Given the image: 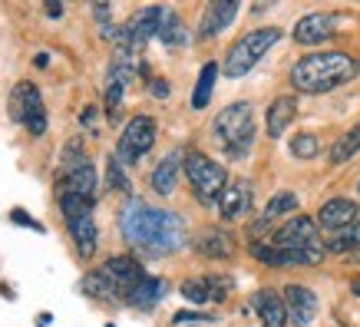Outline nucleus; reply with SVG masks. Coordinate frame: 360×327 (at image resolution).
Here are the masks:
<instances>
[{"mask_svg":"<svg viewBox=\"0 0 360 327\" xmlns=\"http://www.w3.org/2000/svg\"><path fill=\"white\" fill-rule=\"evenodd\" d=\"M120 231L132 248L153 251V255L179 251L188 241L186 218L169 212V208L146 205L139 198H129L126 208L120 212Z\"/></svg>","mask_w":360,"mask_h":327,"instance_id":"1","label":"nucleus"},{"mask_svg":"<svg viewBox=\"0 0 360 327\" xmlns=\"http://www.w3.org/2000/svg\"><path fill=\"white\" fill-rule=\"evenodd\" d=\"M360 73V63L347 53H307L291 66V86L297 93H330V89L344 86Z\"/></svg>","mask_w":360,"mask_h":327,"instance_id":"2","label":"nucleus"},{"mask_svg":"<svg viewBox=\"0 0 360 327\" xmlns=\"http://www.w3.org/2000/svg\"><path fill=\"white\" fill-rule=\"evenodd\" d=\"M212 139L229 159H245L255 142V113L251 103H231L212 120Z\"/></svg>","mask_w":360,"mask_h":327,"instance_id":"3","label":"nucleus"},{"mask_svg":"<svg viewBox=\"0 0 360 327\" xmlns=\"http://www.w3.org/2000/svg\"><path fill=\"white\" fill-rule=\"evenodd\" d=\"M281 40V30L278 27H262V30H248L245 37H238L235 44H231L229 56H225V66H221V73L229 79H241L248 77L255 66L262 63V56L271 50L274 44Z\"/></svg>","mask_w":360,"mask_h":327,"instance_id":"4","label":"nucleus"},{"mask_svg":"<svg viewBox=\"0 0 360 327\" xmlns=\"http://www.w3.org/2000/svg\"><path fill=\"white\" fill-rule=\"evenodd\" d=\"M271 245L281 251H291V255H301L307 264H317L324 258L328 245H321V231H317V222L307 215H295L288 218L281 229L271 235Z\"/></svg>","mask_w":360,"mask_h":327,"instance_id":"5","label":"nucleus"},{"mask_svg":"<svg viewBox=\"0 0 360 327\" xmlns=\"http://www.w3.org/2000/svg\"><path fill=\"white\" fill-rule=\"evenodd\" d=\"M186 175H188V186L195 192V198L202 205H219L221 192L229 186L231 179L225 172V165H219L215 159H208L202 153H188L186 155Z\"/></svg>","mask_w":360,"mask_h":327,"instance_id":"6","label":"nucleus"},{"mask_svg":"<svg viewBox=\"0 0 360 327\" xmlns=\"http://www.w3.org/2000/svg\"><path fill=\"white\" fill-rule=\"evenodd\" d=\"M7 113H11L13 122H20L23 129L30 132V136H37V139H40V136H46V129H50L44 96H40V89L33 86L30 79H20V83L11 89Z\"/></svg>","mask_w":360,"mask_h":327,"instance_id":"7","label":"nucleus"},{"mask_svg":"<svg viewBox=\"0 0 360 327\" xmlns=\"http://www.w3.org/2000/svg\"><path fill=\"white\" fill-rule=\"evenodd\" d=\"M155 146V120L153 116H132L122 129L120 142H116V159H120L126 169L136 165L142 155Z\"/></svg>","mask_w":360,"mask_h":327,"instance_id":"8","label":"nucleus"},{"mask_svg":"<svg viewBox=\"0 0 360 327\" xmlns=\"http://www.w3.org/2000/svg\"><path fill=\"white\" fill-rule=\"evenodd\" d=\"M251 205H255V188H251V182L248 179H231L215 208H219V215L225 218V222H238V218H245L251 212Z\"/></svg>","mask_w":360,"mask_h":327,"instance_id":"9","label":"nucleus"},{"mask_svg":"<svg viewBox=\"0 0 360 327\" xmlns=\"http://www.w3.org/2000/svg\"><path fill=\"white\" fill-rule=\"evenodd\" d=\"M284 307L295 327H307L317 314V295L304 284H284Z\"/></svg>","mask_w":360,"mask_h":327,"instance_id":"10","label":"nucleus"},{"mask_svg":"<svg viewBox=\"0 0 360 327\" xmlns=\"http://www.w3.org/2000/svg\"><path fill=\"white\" fill-rule=\"evenodd\" d=\"M238 11H241V4H235V0H212V4H205V11H202V23H198V37H202V40L219 37L225 27L235 23Z\"/></svg>","mask_w":360,"mask_h":327,"instance_id":"11","label":"nucleus"},{"mask_svg":"<svg viewBox=\"0 0 360 327\" xmlns=\"http://www.w3.org/2000/svg\"><path fill=\"white\" fill-rule=\"evenodd\" d=\"M132 77H136V66H132V60H112L110 73H106V93H103V99H106V113L110 116H116L122 106V96H126V89H129Z\"/></svg>","mask_w":360,"mask_h":327,"instance_id":"12","label":"nucleus"},{"mask_svg":"<svg viewBox=\"0 0 360 327\" xmlns=\"http://www.w3.org/2000/svg\"><path fill=\"white\" fill-rule=\"evenodd\" d=\"M186 169V153L182 149H172L169 155H162L155 162L149 182H153V192L155 195H172L175 192V182H179V172Z\"/></svg>","mask_w":360,"mask_h":327,"instance_id":"13","label":"nucleus"},{"mask_svg":"<svg viewBox=\"0 0 360 327\" xmlns=\"http://www.w3.org/2000/svg\"><path fill=\"white\" fill-rule=\"evenodd\" d=\"M99 271L116 281V288L122 291V301H126V291H129V288H136V284L146 278V268H142L136 258H129V255H112V258L103 264Z\"/></svg>","mask_w":360,"mask_h":327,"instance_id":"14","label":"nucleus"},{"mask_svg":"<svg viewBox=\"0 0 360 327\" xmlns=\"http://www.w3.org/2000/svg\"><path fill=\"white\" fill-rule=\"evenodd\" d=\"M334 30H338L334 17H328V13H307V17H301L295 23V40L301 46H317L324 44L328 37H334Z\"/></svg>","mask_w":360,"mask_h":327,"instance_id":"15","label":"nucleus"},{"mask_svg":"<svg viewBox=\"0 0 360 327\" xmlns=\"http://www.w3.org/2000/svg\"><path fill=\"white\" fill-rule=\"evenodd\" d=\"M357 218H360L357 202H350V198H330L317 212V225L324 231H340V229H347V225H354Z\"/></svg>","mask_w":360,"mask_h":327,"instance_id":"16","label":"nucleus"},{"mask_svg":"<svg viewBox=\"0 0 360 327\" xmlns=\"http://www.w3.org/2000/svg\"><path fill=\"white\" fill-rule=\"evenodd\" d=\"M251 311L262 317L264 327H284L288 324V307H284V297L262 288V291H255L251 295Z\"/></svg>","mask_w":360,"mask_h":327,"instance_id":"17","label":"nucleus"},{"mask_svg":"<svg viewBox=\"0 0 360 327\" xmlns=\"http://www.w3.org/2000/svg\"><path fill=\"white\" fill-rule=\"evenodd\" d=\"M198 255H205V258H231L235 255V238H231L225 229H205L198 231L195 238H192Z\"/></svg>","mask_w":360,"mask_h":327,"instance_id":"18","label":"nucleus"},{"mask_svg":"<svg viewBox=\"0 0 360 327\" xmlns=\"http://www.w3.org/2000/svg\"><path fill=\"white\" fill-rule=\"evenodd\" d=\"M165 281L162 278H153V274H146L136 288H129L126 291V304H132V307H139V311H153L159 301L165 297Z\"/></svg>","mask_w":360,"mask_h":327,"instance_id":"19","label":"nucleus"},{"mask_svg":"<svg viewBox=\"0 0 360 327\" xmlns=\"http://www.w3.org/2000/svg\"><path fill=\"white\" fill-rule=\"evenodd\" d=\"M66 231H70V238H73V245H77L79 258H83V262H89V258L96 255V245H99V231H96V222H93V215L66 222Z\"/></svg>","mask_w":360,"mask_h":327,"instance_id":"20","label":"nucleus"},{"mask_svg":"<svg viewBox=\"0 0 360 327\" xmlns=\"http://www.w3.org/2000/svg\"><path fill=\"white\" fill-rule=\"evenodd\" d=\"M295 116H297V103L291 96H278L268 106V113H264V126H268V136L271 139H281L284 136V129L295 122Z\"/></svg>","mask_w":360,"mask_h":327,"instance_id":"21","label":"nucleus"},{"mask_svg":"<svg viewBox=\"0 0 360 327\" xmlns=\"http://www.w3.org/2000/svg\"><path fill=\"white\" fill-rule=\"evenodd\" d=\"M60 192H73V195H83L96 202V169H93V162H83L79 169L66 172L60 179Z\"/></svg>","mask_w":360,"mask_h":327,"instance_id":"22","label":"nucleus"},{"mask_svg":"<svg viewBox=\"0 0 360 327\" xmlns=\"http://www.w3.org/2000/svg\"><path fill=\"white\" fill-rule=\"evenodd\" d=\"M79 291H83L86 297H93V301H112V304H120V301H122V291L116 288V281H112V278H106L103 271L83 274Z\"/></svg>","mask_w":360,"mask_h":327,"instance_id":"23","label":"nucleus"},{"mask_svg":"<svg viewBox=\"0 0 360 327\" xmlns=\"http://www.w3.org/2000/svg\"><path fill=\"white\" fill-rule=\"evenodd\" d=\"M297 208V195L295 192H278V195L268 198V205L262 208V218L255 222V229H251V235H262V229H268L271 222H278V218L291 215Z\"/></svg>","mask_w":360,"mask_h":327,"instance_id":"24","label":"nucleus"},{"mask_svg":"<svg viewBox=\"0 0 360 327\" xmlns=\"http://www.w3.org/2000/svg\"><path fill=\"white\" fill-rule=\"evenodd\" d=\"M215 79H219V63H215V60H208V63L202 66V73H198L195 89H192V109H205L208 103H212Z\"/></svg>","mask_w":360,"mask_h":327,"instance_id":"25","label":"nucleus"},{"mask_svg":"<svg viewBox=\"0 0 360 327\" xmlns=\"http://www.w3.org/2000/svg\"><path fill=\"white\" fill-rule=\"evenodd\" d=\"M159 40H162V46H169V50H175V46H186V44H188L186 23L179 20V13H175V11H165L162 27H159Z\"/></svg>","mask_w":360,"mask_h":327,"instance_id":"26","label":"nucleus"},{"mask_svg":"<svg viewBox=\"0 0 360 327\" xmlns=\"http://www.w3.org/2000/svg\"><path fill=\"white\" fill-rule=\"evenodd\" d=\"M357 153H360V122L354 126V129H347L334 146H330V162L344 165V162H350Z\"/></svg>","mask_w":360,"mask_h":327,"instance_id":"27","label":"nucleus"},{"mask_svg":"<svg viewBox=\"0 0 360 327\" xmlns=\"http://www.w3.org/2000/svg\"><path fill=\"white\" fill-rule=\"evenodd\" d=\"M60 215H63V222L93 215V198L73 195V192H60Z\"/></svg>","mask_w":360,"mask_h":327,"instance_id":"28","label":"nucleus"},{"mask_svg":"<svg viewBox=\"0 0 360 327\" xmlns=\"http://www.w3.org/2000/svg\"><path fill=\"white\" fill-rule=\"evenodd\" d=\"M83 162H89V159H86V149H83V136H73V139H66L63 153H60V175L73 172V169H79Z\"/></svg>","mask_w":360,"mask_h":327,"instance_id":"29","label":"nucleus"},{"mask_svg":"<svg viewBox=\"0 0 360 327\" xmlns=\"http://www.w3.org/2000/svg\"><path fill=\"white\" fill-rule=\"evenodd\" d=\"M354 248H360V218L328 238V251H334V255H344V251H354Z\"/></svg>","mask_w":360,"mask_h":327,"instance_id":"30","label":"nucleus"},{"mask_svg":"<svg viewBox=\"0 0 360 327\" xmlns=\"http://www.w3.org/2000/svg\"><path fill=\"white\" fill-rule=\"evenodd\" d=\"M106 186H110L112 192L132 195V182H129V175H126V165L116 159V153L106 155Z\"/></svg>","mask_w":360,"mask_h":327,"instance_id":"31","label":"nucleus"},{"mask_svg":"<svg viewBox=\"0 0 360 327\" xmlns=\"http://www.w3.org/2000/svg\"><path fill=\"white\" fill-rule=\"evenodd\" d=\"M182 297H186V301H195V304H205V301H212L208 278H188V281L182 284Z\"/></svg>","mask_w":360,"mask_h":327,"instance_id":"32","label":"nucleus"},{"mask_svg":"<svg viewBox=\"0 0 360 327\" xmlns=\"http://www.w3.org/2000/svg\"><path fill=\"white\" fill-rule=\"evenodd\" d=\"M317 153H321V142L311 132H301V136L291 139V155H297V159H314Z\"/></svg>","mask_w":360,"mask_h":327,"instance_id":"33","label":"nucleus"},{"mask_svg":"<svg viewBox=\"0 0 360 327\" xmlns=\"http://www.w3.org/2000/svg\"><path fill=\"white\" fill-rule=\"evenodd\" d=\"M89 11H93V17H96V23H99V33H103L106 40H112V37H116V27H112V7L110 4H93Z\"/></svg>","mask_w":360,"mask_h":327,"instance_id":"34","label":"nucleus"},{"mask_svg":"<svg viewBox=\"0 0 360 327\" xmlns=\"http://www.w3.org/2000/svg\"><path fill=\"white\" fill-rule=\"evenodd\" d=\"M11 222L13 225H23V229H33V231H40V235H44V225H40V222H37V218L33 215H27V212H20V208H13L11 212Z\"/></svg>","mask_w":360,"mask_h":327,"instance_id":"35","label":"nucleus"},{"mask_svg":"<svg viewBox=\"0 0 360 327\" xmlns=\"http://www.w3.org/2000/svg\"><path fill=\"white\" fill-rule=\"evenodd\" d=\"M229 278H208V288H212V301H225L229 297Z\"/></svg>","mask_w":360,"mask_h":327,"instance_id":"36","label":"nucleus"},{"mask_svg":"<svg viewBox=\"0 0 360 327\" xmlns=\"http://www.w3.org/2000/svg\"><path fill=\"white\" fill-rule=\"evenodd\" d=\"M149 93H153L155 99H169V93H172V86H169L165 79H149Z\"/></svg>","mask_w":360,"mask_h":327,"instance_id":"37","label":"nucleus"},{"mask_svg":"<svg viewBox=\"0 0 360 327\" xmlns=\"http://www.w3.org/2000/svg\"><path fill=\"white\" fill-rule=\"evenodd\" d=\"M192 321H212V314H198V311H179L175 324H192Z\"/></svg>","mask_w":360,"mask_h":327,"instance_id":"38","label":"nucleus"},{"mask_svg":"<svg viewBox=\"0 0 360 327\" xmlns=\"http://www.w3.org/2000/svg\"><path fill=\"white\" fill-rule=\"evenodd\" d=\"M93 122H96V109L86 106L83 113H79V126H93Z\"/></svg>","mask_w":360,"mask_h":327,"instance_id":"39","label":"nucleus"},{"mask_svg":"<svg viewBox=\"0 0 360 327\" xmlns=\"http://www.w3.org/2000/svg\"><path fill=\"white\" fill-rule=\"evenodd\" d=\"M44 11H46V17H53L56 20V17H63V4H46Z\"/></svg>","mask_w":360,"mask_h":327,"instance_id":"40","label":"nucleus"},{"mask_svg":"<svg viewBox=\"0 0 360 327\" xmlns=\"http://www.w3.org/2000/svg\"><path fill=\"white\" fill-rule=\"evenodd\" d=\"M33 63L40 66V70H44V66H50V56H46V53H37V60H33Z\"/></svg>","mask_w":360,"mask_h":327,"instance_id":"41","label":"nucleus"},{"mask_svg":"<svg viewBox=\"0 0 360 327\" xmlns=\"http://www.w3.org/2000/svg\"><path fill=\"white\" fill-rule=\"evenodd\" d=\"M50 321H53L50 314H40V317H37V327H50Z\"/></svg>","mask_w":360,"mask_h":327,"instance_id":"42","label":"nucleus"},{"mask_svg":"<svg viewBox=\"0 0 360 327\" xmlns=\"http://www.w3.org/2000/svg\"><path fill=\"white\" fill-rule=\"evenodd\" d=\"M350 291H354V295L360 297V274H357V278H354V281H350Z\"/></svg>","mask_w":360,"mask_h":327,"instance_id":"43","label":"nucleus"},{"mask_svg":"<svg viewBox=\"0 0 360 327\" xmlns=\"http://www.w3.org/2000/svg\"><path fill=\"white\" fill-rule=\"evenodd\" d=\"M357 192H360V182H357Z\"/></svg>","mask_w":360,"mask_h":327,"instance_id":"44","label":"nucleus"}]
</instances>
